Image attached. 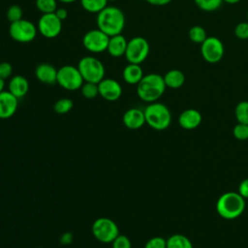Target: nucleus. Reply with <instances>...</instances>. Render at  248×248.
<instances>
[{
    "label": "nucleus",
    "instance_id": "15",
    "mask_svg": "<svg viewBox=\"0 0 248 248\" xmlns=\"http://www.w3.org/2000/svg\"><path fill=\"white\" fill-rule=\"evenodd\" d=\"M122 120L126 128L130 130H138L145 124L144 111L138 108H131L124 112Z\"/></svg>",
    "mask_w": 248,
    "mask_h": 248
},
{
    "label": "nucleus",
    "instance_id": "43",
    "mask_svg": "<svg viewBox=\"0 0 248 248\" xmlns=\"http://www.w3.org/2000/svg\"><path fill=\"white\" fill-rule=\"evenodd\" d=\"M116 0H108V2H115Z\"/></svg>",
    "mask_w": 248,
    "mask_h": 248
},
{
    "label": "nucleus",
    "instance_id": "22",
    "mask_svg": "<svg viewBox=\"0 0 248 248\" xmlns=\"http://www.w3.org/2000/svg\"><path fill=\"white\" fill-rule=\"evenodd\" d=\"M167 248H193V244L186 235L175 233L167 239Z\"/></svg>",
    "mask_w": 248,
    "mask_h": 248
},
{
    "label": "nucleus",
    "instance_id": "18",
    "mask_svg": "<svg viewBox=\"0 0 248 248\" xmlns=\"http://www.w3.org/2000/svg\"><path fill=\"white\" fill-rule=\"evenodd\" d=\"M8 90L16 96L17 99L23 98L29 90V82L23 76L16 75L10 78L8 84Z\"/></svg>",
    "mask_w": 248,
    "mask_h": 248
},
{
    "label": "nucleus",
    "instance_id": "1",
    "mask_svg": "<svg viewBox=\"0 0 248 248\" xmlns=\"http://www.w3.org/2000/svg\"><path fill=\"white\" fill-rule=\"evenodd\" d=\"M97 28L111 37L121 34L125 26V16L123 12L115 6H107L96 17Z\"/></svg>",
    "mask_w": 248,
    "mask_h": 248
},
{
    "label": "nucleus",
    "instance_id": "19",
    "mask_svg": "<svg viewBox=\"0 0 248 248\" xmlns=\"http://www.w3.org/2000/svg\"><path fill=\"white\" fill-rule=\"evenodd\" d=\"M127 45L128 41L122 34L114 35L109 37L107 51L112 57H121L125 55Z\"/></svg>",
    "mask_w": 248,
    "mask_h": 248
},
{
    "label": "nucleus",
    "instance_id": "42",
    "mask_svg": "<svg viewBox=\"0 0 248 248\" xmlns=\"http://www.w3.org/2000/svg\"><path fill=\"white\" fill-rule=\"evenodd\" d=\"M59 2H62V3H65V4H71V3H74L78 0H58Z\"/></svg>",
    "mask_w": 248,
    "mask_h": 248
},
{
    "label": "nucleus",
    "instance_id": "33",
    "mask_svg": "<svg viewBox=\"0 0 248 248\" xmlns=\"http://www.w3.org/2000/svg\"><path fill=\"white\" fill-rule=\"evenodd\" d=\"M112 248H132V244L128 236L125 234H118L111 242Z\"/></svg>",
    "mask_w": 248,
    "mask_h": 248
},
{
    "label": "nucleus",
    "instance_id": "24",
    "mask_svg": "<svg viewBox=\"0 0 248 248\" xmlns=\"http://www.w3.org/2000/svg\"><path fill=\"white\" fill-rule=\"evenodd\" d=\"M188 36L191 42L195 44H200V45L202 44L204 40L208 37L205 29L200 25L192 26L188 32Z\"/></svg>",
    "mask_w": 248,
    "mask_h": 248
},
{
    "label": "nucleus",
    "instance_id": "20",
    "mask_svg": "<svg viewBox=\"0 0 248 248\" xmlns=\"http://www.w3.org/2000/svg\"><path fill=\"white\" fill-rule=\"evenodd\" d=\"M143 76V71L140 64L128 63L122 72L124 81L131 85H137L141 80Z\"/></svg>",
    "mask_w": 248,
    "mask_h": 248
},
{
    "label": "nucleus",
    "instance_id": "6",
    "mask_svg": "<svg viewBox=\"0 0 248 248\" xmlns=\"http://www.w3.org/2000/svg\"><path fill=\"white\" fill-rule=\"evenodd\" d=\"M92 234L100 242L111 243L119 234L116 223L107 217H100L92 224Z\"/></svg>",
    "mask_w": 248,
    "mask_h": 248
},
{
    "label": "nucleus",
    "instance_id": "21",
    "mask_svg": "<svg viewBox=\"0 0 248 248\" xmlns=\"http://www.w3.org/2000/svg\"><path fill=\"white\" fill-rule=\"evenodd\" d=\"M163 78L166 86L171 89L180 88L185 82V75L183 72L177 69H171L168 71Z\"/></svg>",
    "mask_w": 248,
    "mask_h": 248
},
{
    "label": "nucleus",
    "instance_id": "38",
    "mask_svg": "<svg viewBox=\"0 0 248 248\" xmlns=\"http://www.w3.org/2000/svg\"><path fill=\"white\" fill-rule=\"evenodd\" d=\"M54 14H55V15L57 16V17H58L59 19H61L62 21H63L64 19H66L67 16H68V12H67V10H66L65 8H57L56 11L54 12Z\"/></svg>",
    "mask_w": 248,
    "mask_h": 248
},
{
    "label": "nucleus",
    "instance_id": "25",
    "mask_svg": "<svg viewBox=\"0 0 248 248\" xmlns=\"http://www.w3.org/2000/svg\"><path fill=\"white\" fill-rule=\"evenodd\" d=\"M234 116L238 123L248 124V101H241L235 106Z\"/></svg>",
    "mask_w": 248,
    "mask_h": 248
},
{
    "label": "nucleus",
    "instance_id": "41",
    "mask_svg": "<svg viewBox=\"0 0 248 248\" xmlns=\"http://www.w3.org/2000/svg\"><path fill=\"white\" fill-rule=\"evenodd\" d=\"M4 87H5V80L0 78V93L4 91Z\"/></svg>",
    "mask_w": 248,
    "mask_h": 248
},
{
    "label": "nucleus",
    "instance_id": "10",
    "mask_svg": "<svg viewBox=\"0 0 248 248\" xmlns=\"http://www.w3.org/2000/svg\"><path fill=\"white\" fill-rule=\"evenodd\" d=\"M201 54L209 64H216L220 62L225 54L223 42L214 36L207 37L204 42L201 44Z\"/></svg>",
    "mask_w": 248,
    "mask_h": 248
},
{
    "label": "nucleus",
    "instance_id": "14",
    "mask_svg": "<svg viewBox=\"0 0 248 248\" xmlns=\"http://www.w3.org/2000/svg\"><path fill=\"white\" fill-rule=\"evenodd\" d=\"M18 106V99L14 96L9 90H4L0 93V119L12 117Z\"/></svg>",
    "mask_w": 248,
    "mask_h": 248
},
{
    "label": "nucleus",
    "instance_id": "13",
    "mask_svg": "<svg viewBox=\"0 0 248 248\" xmlns=\"http://www.w3.org/2000/svg\"><path fill=\"white\" fill-rule=\"evenodd\" d=\"M99 95L109 102H114L118 100L122 95V86L120 83L113 78H104L99 83Z\"/></svg>",
    "mask_w": 248,
    "mask_h": 248
},
{
    "label": "nucleus",
    "instance_id": "32",
    "mask_svg": "<svg viewBox=\"0 0 248 248\" xmlns=\"http://www.w3.org/2000/svg\"><path fill=\"white\" fill-rule=\"evenodd\" d=\"M234 35L239 40H248V21H241L234 27Z\"/></svg>",
    "mask_w": 248,
    "mask_h": 248
},
{
    "label": "nucleus",
    "instance_id": "5",
    "mask_svg": "<svg viewBox=\"0 0 248 248\" xmlns=\"http://www.w3.org/2000/svg\"><path fill=\"white\" fill-rule=\"evenodd\" d=\"M77 67L84 81L99 83L105 78V66L95 56L89 55L82 57Z\"/></svg>",
    "mask_w": 248,
    "mask_h": 248
},
{
    "label": "nucleus",
    "instance_id": "44",
    "mask_svg": "<svg viewBox=\"0 0 248 248\" xmlns=\"http://www.w3.org/2000/svg\"><path fill=\"white\" fill-rule=\"evenodd\" d=\"M247 21H248V10H247Z\"/></svg>",
    "mask_w": 248,
    "mask_h": 248
},
{
    "label": "nucleus",
    "instance_id": "29",
    "mask_svg": "<svg viewBox=\"0 0 248 248\" xmlns=\"http://www.w3.org/2000/svg\"><path fill=\"white\" fill-rule=\"evenodd\" d=\"M81 94L86 99H94L99 95L98 83L84 81L80 87Z\"/></svg>",
    "mask_w": 248,
    "mask_h": 248
},
{
    "label": "nucleus",
    "instance_id": "12",
    "mask_svg": "<svg viewBox=\"0 0 248 248\" xmlns=\"http://www.w3.org/2000/svg\"><path fill=\"white\" fill-rule=\"evenodd\" d=\"M38 32L46 39L57 37L62 30V20L54 13L43 14L38 20Z\"/></svg>",
    "mask_w": 248,
    "mask_h": 248
},
{
    "label": "nucleus",
    "instance_id": "2",
    "mask_svg": "<svg viewBox=\"0 0 248 248\" xmlns=\"http://www.w3.org/2000/svg\"><path fill=\"white\" fill-rule=\"evenodd\" d=\"M167 86L163 76L155 73L144 75L137 84V94L145 103L157 102L165 93Z\"/></svg>",
    "mask_w": 248,
    "mask_h": 248
},
{
    "label": "nucleus",
    "instance_id": "9",
    "mask_svg": "<svg viewBox=\"0 0 248 248\" xmlns=\"http://www.w3.org/2000/svg\"><path fill=\"white\" fill-rule=\"evenodd\" d=\"M150 50L149 43L143 37H134L128 41L125 58L129 63L141 64L148 56Z\"/></svg>",
    "mask_w": 248,
    "mask_h": 248
},
{
    "label": "nucleus",
    "instance_id": "7",
    "mask_svg": "<svg viewBox=\"0 0 248 248\" xmlns=\"http://www.w3.org/2000/svg\"><path fill=\"white\" fill-rule=\"evenodd\" d=\"M84 80L78 69L73 65H65L57 70V81L59 86L68 91L80 89Z\"/></svg>",
    "mask_w": 248,
    "mask_h": 248
},
{
    "label": "nucleus",
    "instance_id": "28",
    "mask_svg": "<svg viewBox=\"0 0 248 248\" xmlns=\"http://www.w3.org/2000/svg\"><path fill=\"white\" fill-rule=\"evenodd\" d=\"M57 1L58 0H36L35 4L42 14H50L56 11Z\"/></svg>",
    "mask_w": 248,
    "mask_h": 248
},
{
    "label": "nucleus",
    "instance_id": "45",
    "mask_svg": "<svg viewBox=\"0 0 248 248\" xmlns=\"http://www.w3.org/2000/svg\"><path fill=\"white\" fill-rule=\"evenodd\" d=\"M38 248H44V247H38Z\"/></svg>",
    "mask_w": 248,
    "mask_h": 248
},
{
    "label": "nucleus",
    "instance_id": "35",
    "mask_svg": "<svg viewBox=\"0 0 248 248\" xmlns=\"http://www.w3.org/2000/svg\"><path fill=\"white\" fill-rule=\"evenodd\" d=\"M13 74V66L9 62L0 63V78L2 79H8Z\"/></svg>",
    "mask_w": 248,
    "mask_h": 248
},
{
    "label": "nucleus",
    "instance_id": "34",
    "mask_svg": "<svg viewBox=\"0 0 248 248\" xmlns=\"http://www.w3.org/2000/svg\"><path fill=\"white\" fill-rule=\"evenodd\" d=\"M144 248H167V239L161 236H153L147 240Z\"/></svg>",
    "mask_w": 248,
    "mask_h": 248
},
{
    "label": "nucleus",
    "instance_id": "39",
    "mask_svg": "<svg viewBox=\"0 0 248 248\" xmlns=\"http://www.w3.org/2000/svg\"><path fill=\"white\" fill-rule=\"evenodd\" d=\"M145 1L154 6H165L170 3L172 0H145Z\"/></svg>",
    "mask_w": 248,
    "mask_h": 248
},
{
    "label": "nucleus",
    "instance_id": "3",
    "mask_svg": "<svg viewBox=\"0 0 248 248\" xmlns=\"http://www.w3.org/2000/svg\"><path fill=\"white\" fill-rule=\"evenodd\" d=\"M245 209V199L238 192H226L216 202V211L226 220L238 218Z\"/></svg>",
    "mask_w": 248,
    "mask_h": 248
},
{
    "label": "nucleus",
    "instance_id": "26",
    "mask_svg": "<svg viewBox=\"0 0 248 248\" xmlns=\"http://www.w3.org/2000/svg\"><path fill=\"white\" fill-rule=\"evenodd\" d=\"M194 3L202 11L214 12L222 6L223 0H194Z\"/></svg>",
    "mask_w": 248,
    "mask_h": 248
},
{
    "label": "nucleus",
    "instance_id": "37",
    "mask_svg": "<svg viewBox=\"0 0 248 248\" xmlns=\"http://www.w3.org/2000/svg\"><path fill=\"white\" fill-rule=\"evenodd\" d=\"M74 240V234L70 232H63L60 236V243L62 245H70Z\"/></svg>",
    "mask_w": 248,
    "mask_h": 248
},
{
    "label": "nucleus",
    "instance_id": "16",
    "mask_svg": "<svg viewBox=\"0 0 248 248\" xmlns=\"http://www.w3.org/2000/svg\"><path fill=\"white\" fill-rule=\"evenodd\" d=\"M202 121V113L195 108H187L183 110L178 117L179 125L185 130H194L198 128Z\"/></svg>",
    "mask_w": 248,
    "mask_h": 248
},
{
    "label": "nucleus",
    "instance_id": "8",
    "mask_svg": "<svg viewBox=\"0 0 248 248\" xmlns=\"http://www.w3.org/2000/svg\"><path fill=\"white\" fill-rule=\"evenodd\" d=\"M37 33V26L32 21L24 18L12 22L9 27V34L11 38L16 42L22 44L34 41Z\"/></svg>",
    "mask_w": 248,
    "mask_h": 248
},
{
    "label": "nucleus",
    "instance_id": "11",
    "mask_svg": "<svg viewBox=\"0 0 248 248\" xmlns=\"http://www.w3.org/2000/svg\"><path fill=\"white\" fill-rule=\"evenodd\" d=\"M109 36L100 29L87 31L82 38V45L86 50L92 53H100L107 50Z\"/></svg>",
    "mask_w": 248,
    "mask_h": 248
},
{
    "label": "nucleus",
    "instance_id": "4",
    "mask_svg": "<svg viewBox=\"0 0 248 248\" xmlns=\"http://www.w3.org/2000/svg\"><path fill=\"white\" fill-rule=\"evenodd\" d=\"M145 123L156 131H164L171 123V113L170 108L159 102L149 103L143 109Z\"/></svg>",
    "mask_w": 248,
    "mask_h": 248
},
{
    "label": "nucleus",
    "instance_id": "40",
    "mask_svg": "<svg viewBox=\"0 0 248 248\" xmlns=\"http://www.w3.org/2000/svg\"><path fill=\"white\" fill-rule=\"evenodd\" d=\"M241 0H223V2L225 3H228V4H231V5H233V4H236L238 2H240Z\"/></svg>",
    "mask_w": 248,
    "mask_h": 248
},
{
    "label": "nucleus",
    "instance_id": "23",
    "mask_svg": "<svg viewBox=\"0 0 248 248\" xmlns=\"http://www.w3.org/2000/svg\"><path fill=\"white\" fill-rule=\"evenodd\" d=\"M81 7L88 13L98 14L108 6V0H79Z\"/></svg>",
    "mask_w": 248,
    "mask_h": 248
},
{
    "label": "nucleus",
    "instance_id": "30",
    "mask_svg": "<svg viewBox=\"0 0 248 248\" xmlns=\"http://www.w3.org/2000/svg\"><path fill=\"white\" fill-rule=\"evenodd\" d=\"M22 9L18 6V5H12L8 8L7 13H6V16L7 19L12 23L15 21H17L19 19L22 18Z\"/></svg>",
    "mask_w": 248,
    "mask_h": 248
},
{
    "label": "nucleus",
    "instance_id": "27",
    "mask_svg": "<svg viewBox=\"0 0 248 248\" xmlns=\"http://www.w3.org/2000/svg\"><path fill=\"white\" fill-rule=\"evenodd\" d=\"M74 107V102L69 98H62L54 103L53 109L58 114L68 113Z\"/></svg>",
    "mask_w": 248,
    "mask_h": 248
},
{
    "label": "nucleus",
    "instance_id": "31",
    "mask_svg": "<svg viewBox=\"0 0 248 248\" xmlns=\"http://www.w3.org/2000/svg\"><path fill=\"white\" fill-rule=\"evenodd\" d=\"M233 137L238 140H248V124L238 123L232 129Z\"/></svg>",
    "mask_w": 248,
    "mask_h": 248
},
{
    "label": "nucleus",
    "instance_id": "36",
    "mask_svg": "<svg viewBox=\"0 0 248 248\" xmlns=\"http://www.w3.org/2000/svg\"><path fill=\"white\" fill-rule=\"evenodd\" d=\"M245 200L248 199V178L243 179L239 185H238V191H237Z\"/></svg>",
    "mask_w": 248,
    "mask_h": 248
},
{
    "label": "nucleus",
    "instance_id": "17",
    "mask_svg": "<svg viewBox=\"0 0 248 248\" xmlns=\"http://www.w3.org/2000/svg\"><path fill=\"white\" fill-rule=\"evenodd\" d=\"M36 78L45 84L52 85L57 81V69L47 63H41L35 69Z\"/></svg>",
    "mask_w": 248,
    "mask_h": 248
}]
</instances>
